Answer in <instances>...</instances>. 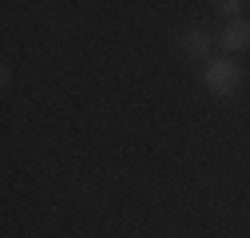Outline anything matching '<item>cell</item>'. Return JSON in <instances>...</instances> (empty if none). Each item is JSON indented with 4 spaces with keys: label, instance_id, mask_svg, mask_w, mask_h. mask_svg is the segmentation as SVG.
Masks as SVG:
<instances>
[{
    "label": "cell",
    "instance_id": "cell-1",
    "mask_svg": "<svg viewBox=\"0 0 250 238\" xmlns=\"http://www.w3.org/2000/svg\"><path fill=\"white\" fill-rule=\"evenodd\" d=\"M199 79H203V87H207L214 99H234V96L242 92V83H246V72H242L238 60L223 56V60H210V64H203Z\"/></svg>",
    "mask_w": 250,
    "mask_h": 238
},
{
    "label": "cell",
    "instance_id": "cell-2",
    "mask_svg": "<svg viewBox=\"0 0 250 238\" xmlns=\"http://www.w3.org/2000/svg\"><path fill=\"white\" fill-rule=\"evenodd\" d=\"M214 48H218V36L210 32V28H187V32L179 36V52L187 60H199V64H210Z\"/></svg>",
    "mask_w": 250,
    "mask_h": 238
},
{
    "label": "cell",
    "instance_id": "cell-3",
    "mask_svg": "<svg viewBox=\"0 0 250 238\" xmlns=\"http://www.w3.org/2000/svg\"><path fill=\"white\" fill-rule=\"evenodd\" d=\"M218 48H223L230 60L250 52V16H238V20H227L223 32H218Z\"/></svg>",
    "mask_w": 250,
    "mask_h": 238
},
{
    "label": "cell",
    "instance_id": "cell-4",
    "mask_svg": "<svg viewBox=\"0 0 250 238\" xmlns=\"http://www.w3.org/2000/svg\"><path fill=\"white\" fill-rule=\"evenodd\" d=\"M242 8H250V4H242V0H214V12H218V16H227V20H238Z\"/></svg>",
    "mask_w": 250,
    "mask_h": 238
}]
</instances>
